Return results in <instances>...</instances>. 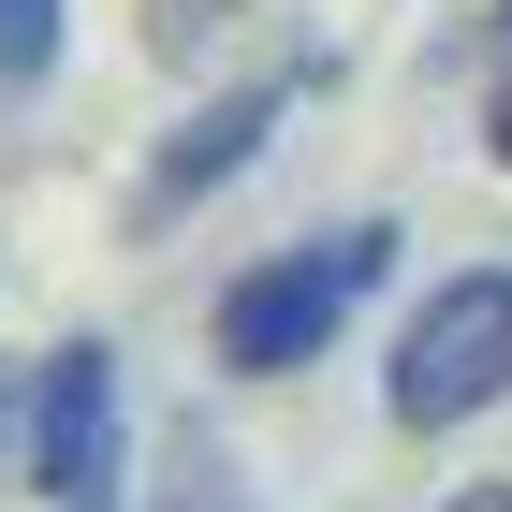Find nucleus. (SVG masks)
I'll list each match as a JSON object with an SVG mask.
<instances>
[{
    "mask_svg": "<svg viewBox=\"0 0 512 512\" xmlns=\"http://www.w3.org/2000/svg\"><path fill=\"white\" fill-rule=\"evenodd\" d=\"M381 410L395 425H483V410H512V264H469L439 278L425 308L395 322V366H381Z\"/></svg>",
    "mask_w": 512,
    "mask_h": 512,
    "instance_id": "f03ea898",
    "label": "nucleus"
},
{
    "mask_svg": "<svg viewBox=\"0 0 512 512\" xmlns=\"http://www.w3.org/2000/svg\"><path fill=\"white\" fill-rule=\"evenodd\" d=\"M59 512H103V498H59Z\"/></svg>",
    "mask_w": 512,
    "mask_h": 512,
    "instance_id": "9d476101",
    "label": "nucleus"
},
{
    "mask_svg": "<svg viewBox=\"0 0 512 512\" xmlns=\"http://www.w3.org/2000/svg\"><path fill=\"white\" fill-rule=\"evenodd\" d=\"M278 103H293V74H264V88H220V103H191L176 118V147L147 161V220H191L220 176H249L264 161V132H278Z\"/></svg>",
    "mask_w": 512,
    "mask_h": 512,
    "instance_id": "20e7f679",
    "label": "nucleus"
},
{
    "mask_svg": "<svg viewBox=\"0 0 512 512\" xmlns=\"http://www.w3.org/2000/svg\"><path fill=\"white\" fill-rule=\"evenodd\" d=\"M147 512H264V498H249V469H235V454H220L205 425H176V454H161Z\"/></svg>",
    "mask_w": 512,
    "mask_h": 512,
    "instance_id": "39448f33",
    "label": "nucleus"
},
{
    "mask_svg": "<svg viewBox=\"0 0 512 512\" xmlns=\"http://www.w3.org/2000/svg\"><path fill=\"white\" fill-rule=\"evenodd\" d=\"M381 264H395V220H337V235H293V249H264V264H235L220 278V366L235 381H293V366H322L337 352V322L381 293Z\"/></svg>",
    "mask_w": 512,
    "mask_h": 512,
    "instance_id": "f257e3e1",
    "label": "nucleus"
},
{
    "mask_svg": "<svg viewBox=\"0 0 512 512\" xmlns=\"http://www.w3.org/2000/svg\"><path fill=\"white\" fill-rule=\"evenodd\" d=\"M483 147L512 161V0L483 15Z\"/></svg>",
    "mask_w": 512,
    "mask_h": 512,
    "instance_id": "0eeeda50",
    "label": "nucleus"
},
{
    "mask_svg": "<svg viewBox=\"0 0 512 512\" xmlns=\"http://www.w3.org/2000/svg\"><path fill=\"white\" fill-rule=\"evenodd\" d=\"M118 352L103 337H74V352H44L30 366V425H15V454H30V483L44 498H103L118 483Z\"/></svg>",
    "mask_w": 512,
    "mask_h": 512,
    "instance_id": "7ed1b4c3",
    "label": "nucleus"
},
{
    "mask_svg": "<svg viewBox=\"0 0 512 512\" xmlns=\"http://www.w3.org/2000/svg\"><path fill=\"white\" fill-rule=\"evenodd\" d=\"M439 512H512V469H498V483H454Z\"/></svg>",
    "mask_w": 512,
    "mask_h": 512,
    "instance_id": "6e6552de",
    "label": "nucleus"
},
{
    "mask_svg": "<svg viewBox=\"0 0 512 512\" xmlns=\"http://www.w3.org/2000/svg\"><path fill=\"white\" fill-rule=\"evenodd\" d=\"M59 44H74L59 0H0V88H44V74H59Z\"/></svg>",
    "mask_w": 512,
    "mask_h": 512,
    "instance_id": "423d86ee",
    "label": "nucleus"
},
{
    "mask_svg": "<svg viewBox=\"0 0 512 512\" xmlns=\"http://www.w3.org/2000/svg\"><path fill=\"white\" fill-rule=\"evenodd\" d=\"M15 425H30V395H15V381H0V439H15Z\"/></svg>",
    "mask_w": 512,
    "mask_h": 512,
    "instance_id": "1a4fd4ad",
    "label": "nucleus"
}]
</instances>
